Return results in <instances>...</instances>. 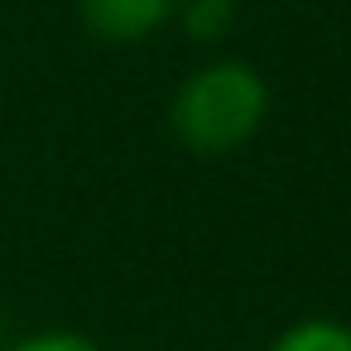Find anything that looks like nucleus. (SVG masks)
<instances>
[{"instance_id":"obj_1","label":"nucleus","mask_w":351,"mask_h":351,"mask_svg":"<svg viewBox=\"0 0 351 351\" xmlns=\"http://www.w3.org/2000/svg\"><path fill=\"white\" fill-rule=\"evenodd\" d=\"M269 82L245 58H207L197 63L169 101L173 140L197 159H226L245 149L269 121Z\"/></svg>"},{"instance_id":"obj_2","label":"nucleus","mask_w":351,"mask_h":351,"mask_svg":"<svg viewBox=\"0 0 351 351\" xmlns=\"http://www.w3.org/2000/svg\"><path fill=\"white\" fill-rule=\"evenodd\" d=\"M82 29L111 49H130L173 25L178 0H77Z\"/></svg>"},{"instance_id":"obj_3","label":"nucleus","mask_w":351,"mask_h":351,"mask_svg":"<svg viewBox=\"0 0 351 351\" xmlns=\"http://www.w3.org/2000/svg\"><path fill=\"white\" fill-rule=\"evenodd\" d=\"M265 351H351V322H341V317H298Z\"/></svg>"},{"instance_id":"obj_4","label":"nucleus","mask_w":351,"mask_h":351,"mask_svg":"<svg viewBox=\"0 0 351 351\" xmlns=\"http://www.w3.org/2000/svg\"><path fill=\"white\" fill-rule=\"evenodd\" d=\"M173 20L193 44H221L236 29V0H178Z\"/></svg>"},{"instance_id":"obj_5","label":"nucleus","mask_w":351,"mask_h":351,"mask_svg":"<svg viewBox=\"0 0 351 351\" xmlns=\"http://www.w3.org/2000/svg\"><path fill=\"white\" fill-rule=\"evenodd\" d=\"M5 351H106L101 341H92L87 332H68V327H44V332H29L20 341H10Z\"/></svg>"}]
</instances>
